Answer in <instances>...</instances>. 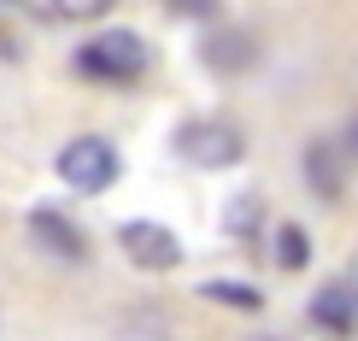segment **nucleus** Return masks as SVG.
Returning <instances> with one entry per match:
<instances>
[{"mask_svg":"<svg viewBox=\"0 0 358 341\" xmlns=\"http://www.w3.org/2000/svg\"><path fill=\"white\" fill-rule=\"evenodd\" d=\"M147 65H153V53L136 29H100L94 41L77 48V77L88 83H136L147 77Z\"/></svg>","mask_w":358,"mask_h":341,"instance_id":"f257e3e1","label":"nucleus"},{"mask_svg":"<svg viewBox=\"0 0 358 341\" xmlns=\"http://www.w3.org/2000/svg\"><path fill=\"white\" fill-rule=\"evenodd\" d=\"M176 153H182L188 165H200V171H229V165H241L247 136L229 118H188V124L176 130Z\"/></svg>","mask_w":358,"mask_h":341,"instance_id":"f03ea898","label":"nucleus"},{"mask_svg":"<svg viewBox=\"0 0 358 341\" xmlns=\"http://www.w3.org/2000/svg\"><path fill=\"white\" fill-rule=\"evenodd\" d=\"M59 176H65V188H77V195H106L117 183V147L100 141V136H77L59 147Z\"/></svg>","mask_w":358,"mask_h":341,"instance_id":"7ed1b4c3","label":"nucleus"},{"mask_svg":"<svg viewBox=\"0 0 358 341\" xmlns=\"http://www.w3.org/2000/svg\"><path fill=\"white\" fill-rule=\"evenodd\" d=\"M117 247H124V259L136 265V271H176L182 265V242L153 224V218H129L124 230H117Z\"/></svg>","mask_w":358,"mask_h":341,"instance_id":"20e7f679","label":"nucleus"},{"mask_svg":"<svg viewBox=\"0 0 358 341\" xmlns=\"http://www.w3.org/2000/svg\"><path fill=\"white\" fill-rule=\"evenodd\" d=\"M29 235H36V247L59 265H88V235L71 224L65 212H53V206H36L29 212Z\"/></svg>","mask_w":358,"mask_h":341,"instance_id":"39448f33","label":"nucleus"},{"mask_svg":"<svg viewBox=\"0 0 358 341\" xmlns=\"http://www.w3.org/2000/svg\"><path fill=\"white\" fill-rule=\"evenodd\" d=\"M311 323L323 335H358V283H329L311 294Z\"/></svg>","mask_w":358,"mask_h":341,"instance_id":"423d86ee","label":"nucleus"},{"mask_svg":"<svg viewBox=\"0 0 358 341\" xmlns=\"http://www.w3.org/2000/svg\"><path fill=\"white\" fill-rule=\"evenodd\" d=\"M200 53H206V65H217L223 77H235V71L252 59V41L241 36V29H212V36L200 41Z\"/></svg>","mask_w":358,"mask_h":341,"instance_id":"0eeeda50","label":"nucleus"},{"mask_svg":"<svg viewBox=\"0 0 358 341\" xmlns=\"http://www.w3.org/2000/svg\"><path fill=\"white\" fill-rule=\"evenodd\" d=\"M306 183L317 188L323 200H335L341 195V147H329V141H317L306 153Z\"/></svg>","mask_w":358,"mask_h":341,"instance_id":"6e6552de","label":"nucleus"},{"mask_svg":"<svg viewBox=\"0 0 358 341\" xmlns=\"http://www.w3.org/2000/svg\"><path fill=\"white\" fill-rule=\"evenodd\" d=\"M306 259H311L306 230H300V224H282V230H276V265H282V271H306Z\"/></svg>","mask_w":358,"mask_h":341,"instance_id":"1a4fd4ad","label":"nucleus"},{"mask_svg":"<svg viewBox=\"0 0 358 341\" xmlns=\"http://www.w3.org/2000/svg\"><path fill=\"white\" fill-rule=\"evenodd\" d=\"M200 294H206V300H217V306H235V312H259V306H264V294L247 288V283H206Z\"/></svg>","mask_w":358,"mask_h":341,"instance_id":"9d476101","label":"nucleus"},{"mask_svg":"<svg viewBox=\"0 0 358 341\" xmlns=\"http://www.w3.org/2000/svg\"><path fill=\"white\" fill-rule=\"evenodd\" d=\"M259 230V200L241 195V200H229V235H252Z\"/></svg>","mask_w":358,"mask_h":341,"instance_id":"9b49d317","label":"nucleus"},{"mask_svg":"<svg viewBox=\"0 0 358 341\" xmlns=\"http://www.w3.org/2000/svg\"><path fill=\"white\" fill-rule=\"evenodd\" d=\"M117 0H53V12H65V18H106Z\"/></svg>","mask_w":358,"mask_h":341,"instance_id":"f8f14e48","label":"nucleus"},{"mask_svg":"<svg viewBox=\"0 0 358 341\" xmlns=\"http://www.w3.org/2000/svg\"><path fill=\"white\" fill-rule=\"evenodd\" d=\"M171 12H188V18H200V12H212V0H165Z\"/></svg>","mask_w":358,"mask_h":341,"instance_id":"ddd939ff","label":"nucleus"},{"mask_svg":"<svg viewBox=\"0 0 358 341\" xmlns=\"http://www.w3.org/2000/svg\"><path fill=\"white\" fill-rule=\"evenodd\" d=\"M341 153H347V159H358V118L347 124V136H341Z\"/></svg>","mask_w":358,"mask_h":341,"instance_id":"4468645a","label":"nucleus"},{"mask_svg":"<svg viewBox=\"0 0 358 341\" xmlns=\"http://www.w3.org/2000/svg\"><path fill=\"white\" fill-rule=\"evenodd\" d=\"M264 341H276V335H264Z\"/></svg>","mask_w":358,"mask_h":341,"instance_id":"2eb2a0df","label":"nucleus"}]
</instances>
